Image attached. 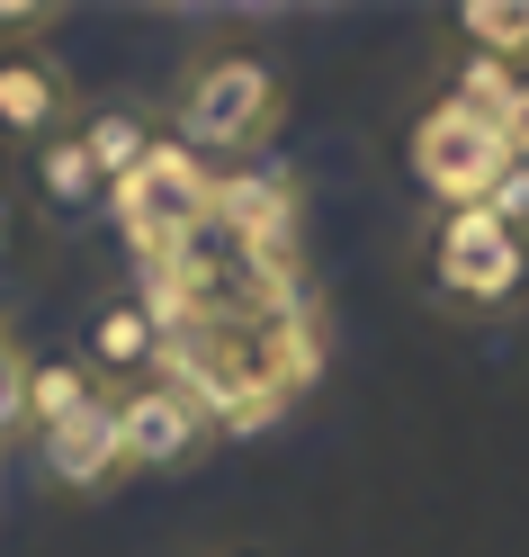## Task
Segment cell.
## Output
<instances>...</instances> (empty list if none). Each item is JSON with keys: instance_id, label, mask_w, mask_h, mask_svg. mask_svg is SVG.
Here are the masks:
<instances>
[{"instance_id": "1", "label": "cell", "mask_w": 529, "mask_h": 557, "mask_svg": "<svg viewBox=\"0 0 529 557\" xmlns=\"http://www.w3.org/2000/svg\"><path fill=\"white\" fill-rule=\"evenodd\" d=\"M278 109H288V90H278L269 63L242 54V46H216L171 90V135L189 153H261L278 135Z\"/></svg>"}, {"instance_id": "2", "label": "cell", "mask_w": 529, "mask_h": 557, "mask_svg": "<svg viewBox=\"0 0 529 557\" xmlns=\"http://www.w3.org/2000/svg\"><path fill=\"white\" fill-rule=\"evenodd\" d=\"M109 216L144 261H162L171 243H189L216 216V171H206V153H189L180 135H153V153L109 189Z\"/></svg>"}, {"instance_id": "3", "label": "cell", "mask_w": 529, "mask_h": 557, "mask_svg": "<svg viewBox=\"0 0 529 557\" xmlns=\"http://www.w3.org/2000/svg\"><path fill=\"white\" fill-rule=\"evenodd\" d=\"M404 162H413V181L440 198V216L449 207H484L493 198V181L512 171V145H503V126L493 117H476L467 99H431V109L413 117V145H404Z\"/></svg>"}, {"instance_id": "4", "label": "cell", "mask_w": 529, "mask_h": 557, "mask_svg": "<svg viewBox=\"0 0 529 557\" xmlns=\"http://www.w3.org/2000/svg\"><path fill=\"white\" fill-rule=\"evenodd\" d=\"M431 288L449 306L493 315V306H512L529 288V243L512 225H493L484 207H449V216L431 225Z\"/></svg>"}, {"instance_id": "5", "label": "cell", "mask_w": 529, "mask_h": 557, "mask_svg": "<svg viewBox=\"0 0 529 557\" xmlns=\"http://www.w3.org/2000/svg\"><path fill=\"white\" fill-rule=\"evenodd\" d=\"M73 126V73L46 46H0V135L10 145H46Z\"/></svg>"}, {"instance_id": "6", "label": "cell", "mask_w": 529, "mask_h": 557, "mask_svg": "<svg viewBox=\"0 0 529 557\" xmlns=\"http://www.w3.org/2000/svg\"><path fill=\"white\" fill-rule=\"evenodd\" d=\"M117 432H126V468H180V459H198L206 413L171 377H144V387L117 396Z\"/></svg>"}, {"instance_id": "7", "label": "cell", "mask_w": 529, "mask_h": 557, "mask_svg": "<svg viewBox=\"0 0 529 557\" xmlns=\"http://www.w3.org/2000/svg\"><path fill=\"white\" fill-rule=\"evenodd\" d=\"M46 449V476L54 485H73V495H109V485L126 476V432H117V396H90L73 423H54V432H37Z\"/></svg>"}, {"instance_id": "8", "label": "cell", "mask_w": 529, "mask_h": 557, "mask_svg": "<svg viewBox=\"0 0 529 557\" xmlns=\"http://www.w3.org/2000/svg\"><path fill=\"white\" fill-rule=\"evenodd\" d=\"M162 360V324H153V306L144 297H117V306H99V324H90V369L99 377H135L144 387V369Z\"/></svg>"}, {"instance_id": "9", "label": "cell", "mask_w": 529, "mask_h": 557, "mask_svg": "<svg viewBox=\"0 0 529 557\" xmlns=\"http://www.w3.org/2000/svg\"><path fill=\"white\" fill-rule=\"evenodd\" d=\"M27 171H37V189H46V207H54V216H81V207H99V198H109V181H99V171H90V153H81V135H46Z\"/></svg>"}, {"instance_id": "10", "label": "cell", "mask_w": 529, "mask_h": 557, "mask_svg": "<svg viewBox=\"0 0 529 557\" xmlns=\"http://www.w3.org/2000/svg\"><path fill=\"white\" fill-rule=\"evenodd\" d=\"M457 37L503 73H529V0H467L457 10Z\"/></svg>"}, {"instance_id": "11", "label": "cell", "mask_w": 529, "mask_h": 557, "mask_svg": "<svg viewBox=\"0 0 529 557\" xmlns=\"http://www.w3.org/2000/svg\"><path fill=\"white\" fill-rule=\"evenodd\" d=\"M73 135H81V153H90V171H99L109 189L153 153V117H135V109H99V117H81Z\"/></svg>"}, {"instance_id": "12", "label": "cell", "mask_w": 529, "mask_h": 557, "mask_svg": "<svg viewBox=\"0 0 529 557\" xmlns=\"http://www.w3.org/2000/svg\"><path fill=\"white\" fill-rule=\"evenodd\" d=\"M90 396H109V387L90 377V360H37V369H27V423H37V432L73 423Z\"/></svg>"}, {"instance_id": "13", "label": "cell", "mask_w": 529, "mask_h": 557, "mask_svg": "<svg viewBox=\"0 0 529 557\" xmlns=\"http://www.w3.org/2000/svg\"><path fill=\"white\" fill-rule=\"evenodd\" d=\"M18 423H27V351L0 324V432H18Z\"/></svg>"}, {"instance_id": "14", "label": "cell", "mask_w": 529, "mask_h": 557, "mask_svg": "<svg viewBox=\"0 0 529 557\" xmlns=\"http://www.w3.org/2000/svg\"><path fill=\"white\" fill-rule=\"evenodd\" d=\"M54 18H63L54 0H0V46H46Z\"/></svg>"}, {"instance_id": "15", "label": "cell", "mask_w": 529, "mask_h": 557, "mask_svg": "<svg viewBox=\"0 0 529 557\" xmlns=\"http://www.w3.org/2000/svg\"><path fill=\"white\" fill-rule=\"evenodd\" d=\"M484 216H493V225H512V234L529 243V162H512L503 181H493V198H484Z\"/></svg>"}]
</instances>
